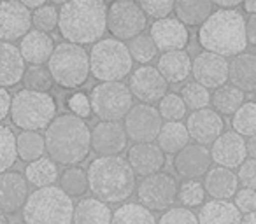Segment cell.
<instances>
[{"instance_id": "cell-1", "label": "cell", "mask_w": 256, "mask_h": 224, "mask_svg": "<svg viewBox=\"0 0 256 224\" xmlns=\"http://www.w3.org/2000/svg\"><path fill=\"white\" fill-rule=\"evenodd\" d=\"M58 30L68 44H96L107 30V5L100 0L65 2L58 9Z\"/></svg>"}, {"instance_id": "cell-2", "label": "cell", "mask_w": 256, "mask_h": 224, "mask_svg": "<svg viewBox=\"0 0 256 224\" xmlns=\"http://www.w3.org/2000/svg\"><path fill=\"white\" fill-rule=\"evenodd\" d=\"M90 128L84 119L74 114H62L51 121L44 133V144L50 160L56 165L76 167L86 160L92 144Z\"/></svg>"}, {"instance_id": "cell-3", "label": "cell", "mask_w": 256, "mask_h": 224, "mask_svg": "<svg viewBox=\"0 0 256 224\" xmlns=\"http://www.w3.org/2000/svg\"><path fill=\"white\" fill-rule=\"evenodd\" d=\"M88 189L104 203L126 202L136 191V174L121 156H98L90 163Z\"/></svg>"}, {"instance_id": "cell-4", "label": "cell", "mask_w": 256, "mask_h": 224, "mask_svg": "<svg viewBox=\"0 0 256 224\" xmlns=\"http://www.w3.org/2000/svg\"><path fill=\"white\" fill-rule=\"evenodd\" d=\"M198 42L207 53L238 56L248 46L246 21L238 11L216 9L198 30Z\"/></svg>"}, {"instance_id": "cell-5", "label": "cell", "mask_w": 256, "mask_h": 224, "mask_svg": "<svg viewBox=\"0 0 256 224\" xmlns=\"http://www.w3.org/2000/svg\"><path fill=\"white\" fill-rule=\"evenodd\" d=\"M22 210L25 224H72L74 203L60 188L50 186L30 193Z\"/></svg>"}, {"instance_id": "cell-6", "label": "cell", "mask_w": 256, "mask_h": 224, "mask_svg": "<svg viewBox=\"0 0 256 224\" xmlns=\"http://www.w3.org/2000/svg\"><path fill=\"white\" fill-rule=\"evenodd\" d=\"M11 121L22 132L46 130L56 118V100L50 93L20 89L11 102Z\"/></svg>"}, {"instance_id": "cell-7", "label": "cell", "mask_w": 256, "mask_h": 224, "mask_svg": "<svg viewBox=\"0 0 256 224\" xmlns=\"http://www.w3.org/2000/svg\"><path fill=\"white\" fill-rule=\"evenodd\" d=\"M132 56L124 42L102 39L90 51V74L100 82H121L132 70Z\"/></svg>"}, {"instance_id": "cell-8", "label": "cell", "mask_w": 256, "mask_h": 224, "mask_svg": "<svg viewBox=\"0 0 256 224\" xmlns=\"http://www.w3.org/2000/svg\"><path fill=\"white\" fill-rule=\"evenodd\" d=\"M53 82L65 89L81 88L90 75V54L82 46L62 42L54 46V51L48 61Z\"/></svg>"}, {"instance_id": "cell-9", "label": "cell", "mask_w": 256, "mask_h": 224, "mask_svg": "<svg viewBox=\"0 0 256 224\" xmlns=\"http://www.w3.org/2000/svg\"><path fill=\"white\" fill-rule=\"evenodd\" d=\"M132 93L123 82H100L90 93L92 112L100 121H120L134 107Z\"/></svg>"}, {"instance_id": "cell-10", "label": "cell", "mask_w": 256, "mask_h": 224, "mask_svg": "<svg viewBox=\"0 0 256 224\" xmlns=\"http://www.w3.org/2000/svg\"><path fill=\"white\" fill-rule=\"evenodd\" d=\"M148 25V16L137 2L118 0L107 7V30L118 40H132Z\"/></svg>"}, {"instance_id": "cell-11", "label": "cell", "mask_w": 256, "mask_h": 224, "mask_svg": "<svg viewBox=\"0 0 256 224\" xmlns=\"http://www.w3.org/2000/svg\"><path fill=\"white\" fill-rule=\"evenodd\" d=\"M139 203L148 210H167L174 205L178 198V184L170 174H158L142 177L137 186Z\"/></svg>"}, {"instance_id": "cell-12", "label": "cell", "mask_w": 256, "mask_h": 224, "mask_svg": "<svg viewBox=\"0 0 256 224\" xmlns=\"http://www.w3.org/2000/svg\"><path fill=\"white\" fill-rule=\"evenodd\" d=\"M162 118L158 109L153 105H134L126 116H124L123 128L128 139H132L137 144H151L156 140L162 128Z\"/></svg>"}, {"instance_id": "cell-13", "label": "cell", "mask_w": 256, "mask_h": 224, "mask_svg": "<svg viewBox=\"0 0 256 224\" xmlns=\"http://www.w3.org/2000/svg\"><path fill=\"white\" fill-rule=\"evenodd\" d=\"M128 89H130L132 96L140 100V103L153 105V103L160 102L167 95L168 82L162 77V74L156 70V67L142 65L137 70H134Z\"/></svg>"}, {"instance_id": "cell-14", "label": "cell", "mask_w": 256, "mask_h": 224, "mask_svg": "<svg viewBox=\"0 0 256 224\" xmlns=\"http://www.w3.org/2000/svg\"><path fill=\"white\" fill-rule=\"evenodd\" d=\"M32 28V12L18 0L0 2V40L12 44Z\"/></svg>"}, {"instance_id": "cell-15", "label": "cell", "mask_w": 256, "mask_h": 224, "mask_svg": "<svg viewBox=\"0 0 256 224\" xmlns=\"http://www.w3.org/2000/svg\"><path fill=\"white\" fill-rule=\"evenodd\" d=\"M192 74L195 82L206 89H218L228 81V61L220 54L204 51L192 61Z\"/></svg>"}, {"instance_id": "cell-16", "label": "cell", "mask_w": 256, "mask_h": 224, "mask_svg": "<svg viewBox=\"0 0 256 224\" xmlns=\"http://www.w3.org/2000/svg\"><path fill=\"white\" fill-rule=\"evenodd\" d=\"M90 133L92 149L100 156H120L126 147L128 137L120 121H100Z\"/></svg>"}, {"instance_id": "cell-17", "label": "cell", "mask_w": 256, "mask_h": 224, "mask_svg": "<svg viewBox=\"0 0 256 224\" xmlns=\"http://www.w3.org/2000/svg\"><path fill=\"white\" fill-rule=\"evenodd\" d=\"M210 160L223 168H238L248 158L246 140L235 132H223L210 146Z\"/></svg>"}, {"instance_id": "cell-18", "label": "cell", "mask_w": 256, "mask_h": 224, "mask_svg": "<svg viewBox=\"0 0 256 224\" xmlns=\"http://www.w3.org/2000/svg\"><path fill=\"white\" fill-rule=\"evenodd\" d=\"M150 37L153 39L156 49L164 53L170 51H184L190 42V32L178 18L158 19L151 25Z\"/></svg>"}, {"instance_id": "cell-19", "label": "cell", "mask_w": 256, "mask_h": 224, "mask_svg": "<svg viewBox=\"0 0 256 224\" xmlns=\"http://www.w3.org/2000/svg\"><path fill=\"white\" fill-rule=\"evenodd\" d=\"M210 153L198 144H188L174 158V168L184 181H196L210 170Z\"/></svg>"}, {"instance_id": "cell-20", "label": "cell", "mask_w": 256, "mask_h": 224, "mask_svg": "<svg viewBox=\"0 0 256 224\" xmlns=\"http://www.w3.org/2000/svg\"><path fill=\"white\" fill-rule=\"evenodd\" d=\"M223 119L218 114L216 110L210 109H202L195 110L192 116L188 118L186 123V130L188 135L195 140L198 146H212L214 140L223 133Z\"/></svg>"}, {"instance_id": "cell-21", "label": "cell", "mask_w": 256, "mask_h": 224, "mask_svg": "<svg viewBox=\"0 0 256 224\" xmlns=\"http://www.w3.org/2000/svg\"><path fill=\"white\" fill-rule=\"evenodd\" d=\"M28 182L18 172L0 174V212L16 214L28 198Z\"/></svg>"}, {"instance_id": "cell-22", "label": "cell", "mask_w": 256, "mask_h": 224, "mask_svg": "<svg viewBox=\"0 0 256 224\" xmlns=\"http://www.w3.org/2000/svg\"><path fill=\"white\" fill-rule=\"evenodd\" d=\"M126 161L132 167L134 174L148 177L162 172L165 165V154L156 144H136L128 149Z\"/></svg>"}, {"instance_id": "cell-23", "label": "cell", "mask_w": 256, "mask_h": 224, "mask_svg": "<svg viewBox=\"0 0 256 224\" xmlns=\"http://www.w3.org/2000/svg\"><path fill=\"white\" fill-rule=\"evenodd\" d=\"M20 53L25 63L30 67H40L48 63L54 51V42L48 33H42L39 30H30L20 42Z\"/></svg>"}, {"instance_id": "cell-24", "label": "cell", "mask_w": 256, "mask_h": 224, "mask_svg": "<svg viewBox=\"0 0 256 224\" xmlns=\"http://www.w3.org/2000/svg\"><path fill=\"white\" fill-rule=\"evenodd\" d=\"M25 61L18 46L9 42H0V88H11L23 79Z\"/></svg>"}, {"instance_id": "cell-25", "label": "cell", "mask_w": 256, "mask_h": 224, "mask_svg": "<svg viewBox=\"0 0 256 224\" xmlns=\"http://www.w3.org/2000/svg\"><path fill=\"white\" fill-rule=\"evenodd\" d=\"M228 79L242 93L256 91V54L242 53L228 63Z\"/></svg>"}, {"instance_id": "cell-26", "label": "cell", "mask_w": 256, "mask_h": 224, "mask_svg": "<svg viewBox=\"0 0 256 224\" xmlns=\"http://www.w3.org/2000/svg\"><path fill=\"white\" fill-rule=\"evenodd\" d=\"M238 181L237 175L232 170L223 167H214L206 174V181H204V189L212 200H228L230 196H235Z\"/></svg>"}, {"instance_id": "cell-27", "label": "cell", "mask_w": 256, "mask_h": 224, "mask_svg": "<svg viewBox=\"0 0 256 224\" xmlns=\"http://www.w3.org/2000/svg\"><path fill=\"white\" fill-rule=\"evenodd\" d=\"M196 219L198 224H240L242 214L228 200H210L202 205Z\"/></svg>"}, {"instance_id": "cell-28", "label": "cell", "mask_w": 256, "mask_h": 224, "mask_svg": "<svg viewBox=\"0 0 256 224\" xmlns=\"http://www.w3.org/2000/svg\"><path fill=\"white\" fill-rule=\"evenodd\" d=\"M156 70L167 82H182L192 74V60L186 51L164 53L158 60Z\"/></svg>"}, {"instance_id": "cell-29", "label": "cell", "mask_w": 256, "mask_h": 224, "mask_svg": "<svg viewBox=\"0 0 256 224\" xmlns=\"http://www.w3.org/2000/svg\"><path fill=\"white\" fill-rule=\"evenodd\" d=\"M112 212L107 203L96 198H82L74 207L72 224H110Z\"/></svg>"}, {"instance_id": "cell-30", "label": "cell", "mask_w": 256, "mask_h": 224, "mask_svg": "<svg viewBox=\"0 0 256 224\" xmlns=\"http://www.w3.org/2000/svg\"><path fill=\"white\" fill-rule=\"evenodd\" d=\"M214 4L210 0H179L174 2L178 19L184 26H202L212 14Z\"/></svg>"}, {"instance_id": "cell-31", "label": "cell", "mask_w": 256, "mask_h": 224, "mask_svg": "<svg viewBox=\"0 0 256 224\" xmlns=\"http://www.w3.org/2000/svg\"><path fill=\"white\" fill-rule=\"evenodd\" d=\"M188 140L190 135L186 125H182L181 121H170L162 125L160 133L156 137V146L160 147L162 153L178 154L188 146Z\"/></svg>"}, {"instance_id": "cell-32", "label": "cell", "mask_w": 256, "mask_h": 224, "mask_svg": "<svg viewBox=\"0 0 256 224\" xmlns=\"http://www.w3.org/2000/svg\"><path fill=\"white\" fill-rule=\"evenodd\" d=\"M60 174H58V167L53 160L50 158H40L37 161L26 165L25 168V179L28 184H32L34 188L42 189L54 186V182L58 181Z\"/></svg>"}, {"instance_id": "cell-33", "label": "cell", "mask_w": 256, "mask_h": 224, "mask_svg": "<svg viewBox=\"0 0 256 224\" xmlns=\"http://www.w3.org/2000/svg\"><path fill=\"white\" fill-rule=\"evenodd\" d=\"M16 151H18V160L25 163L40 160L46 153L44 135H40L39 132H22L16 135Z\"/></svg>"}, {"instance_id": "cell-34", "label": "cell", "mask_w": 256, "mask_h": 224, "mask_svg": "<svg viewBox=\"0 0 256 224\" xmlns=\"http://www.w3.org/2000/svg\"><path fill=\"white\" fill-rule=\"evenodd\" d=\"M210 102H212L218 114L234 116L244 103V93L235 86L224 84L214 91V95L210 96Z\"/></svg>"}, {"instance_id": "cell-35", "label": "cell", "mask_w": 256, "mask_h": 224, "mask_svg": "<svg viewBox=\"0 0 256 224\" xmlns=\"http://www.w3.org/2000/svg\"><path fill=\"white\" fill-rule=\"evenodd\" d=\"M110 224H156V219L140 203H123L112 212Z\"/></svg>"}, {"instance_id": "cell-36", "label": "cell", "mask_w": 256, "mask_h": 224, "mask_svg": "<svg viewBox=\"0 0 256 224\" xmlns=\"http://www.w3.org/2000/svg\"><path fill=\"white\" fill-rule=\"evenodd\" d=\"M60 189L67 196H82L88 191V175L82 168L70 167L65 168L60 175Z\"/></svg>"}, {"instance_id": "cell-37", "label": "cell", "mask_w": 256, "mask_h": 224, "mask_svg": "<svg viewBox=\"0 0 256 224\" xmlns=\"http://www.w3.org/2000/svg\"><path fill=\"white\" fill-rule=\"evenodd\" d=\"M234 132L240 137L256 135V102H244L232 119Z\"/></svg>"}, {"instance_id": "cell-38", "label": "cell", "mask_w": 256, "mask_h": 224, "mask_svg": "<svg viewBox=\"0 0 256 224\" xmlns=\"http://www.w3.org/2000/svg\"><path fill=\"white\" fill-rule=\"evenodd\" d=\"M18 161L16 151V135L9 126L0 125V174L9 172Z\"/></svg>"}, {"instance_id": "cell-39", "label": "cell", "mask_w": 256, "mask_h": 224, "mask_svg": "<svg viewBox=\"0 0 256 224\" xmlns=\"http://www.w3.org/2000/svg\"><path fill=\"white\" fill-rule=\"evenodd\" d=\"M128 51H130V56H132L134 61H139V63H142V65L153 61L158 53L156 46H154L150 33H140V35L134 37V39L130 40V44H128Z\"/></svg>"}, {"instance_id": "cell-40", "label": "cell", "mask_w": 256, "mask_h": 224, "mask_svg": "<svg viewBox=\"0 0 256 224\" xmlns=\"http://www.w3.org/2000/svg\"><path fill=\"white\" fill-rule=\"evenodd\" d=\"M23 84L25 89L30 91H37V93H50V89L53 88V77H51L50 70L40 67H28L25 68V74H23Z\"/></svg>"}, {"instance_id": "cell-41", "label": "cell", "mask_w": 256, "mask_h": 224, "mask_svg": "<svg viewBox=\"0 0 256 224\" xmlns=\"http://www.w3.org/2000/svg\"><path fill=\"white\" fill-rule=\"evenodd\" d=\"M179 96H181L182 102H184L186 109H192V110L207 109V105L210 103L209 89L200 86L198 82H188V84L181 89V95Z\"/></svg>"}, {"instance_id": "cell-42", "label": "cell", "mask_w": 256, "mask_h": 224, "mask_svg": "<svg viewBox=\"0 0 256 224\" xmlns=\"http://www.w3.org/2000/svg\"><path fill=\"white\" fill-rule=\"evenodd\" d=\"M160 118L167 119V123L170 121H181L186 116V105L182 102V98L176 93H167L164 98L160 100Z\"/></svg>"}, {"instance_id": "cell-43", "label": "cell", "mask_w": 256, "mask_h": 224, "mask_svg": "<svg viewBox=\"0 0 256 224\" xmlns=\"http://www.w3.org/2000/svg\"><path fill=\"white\" fill-rule=\"evenodd\" d=\"M32 25L36 26V30L42 33L53 32L54 28H58V9L53 4H44L40 9L32 12Z\"/></svg>"}, {"instance_id": "cell-44", "label": "cell", "mask_w": 256, "mask_h": 224, "mask_svg": "<svg viewBox=\"0 0 256 224\" xmlns=\"http://www.w3.org/2000/svg\"><path fill=\"white\" fill-rule=\"evenodd\" d=\"M178 198L181 200L184 209L186 207L193 209V207L204 205V200H206L204 184H200L198 181H184L181 184V188L178 189Z\"/></svg>"}, {"instance_id": "cell-45", "label": "cell", "mask_w": 256, "mask_h": 224, "mask_svg": "<svg viewBox=\"0 0 256 224\" xmlns=\"http://www.w3.org/2000/svg\"><path fill=\"white\" fill-rule=\"evenodd\" d=\"M140 9L146 16H151L158 21V19L168 18L172 11H174V2H167V0H160V2H153V0H142L139 2Z\"/></svg>"}, {"instance_id": "cell-46", "label": "cell", "mask_w": 256, "mask_h": 224, "mask_svg": "<svg viewBox=\"0 0 256 224\" xmlns=\"http://www.w3.org/2000/svg\"><path fill=\"white\" fill-rule=\"evenodd\" d=\"M156 224H198L196 216L192 210L179 207V209H170L160 217V223Z\"/></svg>"}, {"instance_id": "cell-47", "label": "cell", "mask_w": 256, "mask_h": 224, "mask_svg": "<svg viewBox=\"0 0 256 224\" xmlns=\"http://www.w3.org/2000/svg\"><path fill=\"white\" fill-rule=\"evenodd\" d=\"M235 175H237V181L238 184H242V188L256 191V160H246L238 167V172Z\"/></svg>"}, {"instance_id": "cell-48", "label": "cell", "mask_w": 256, "mask_h": 224, "mask_svg": "<svg viewBox=\"0 0 256 224\" xmlns=\"http://www.w3.org/2000/svg\"><path fill=\"white\" fill-rule=\"evenodd\" d=\"M67 107L70 112H74V116L84 119L92 114V105H90V96H86L84 93H74L68 96Z\"/></svg>"}, {"instance_id": "cell-49", "label": "cell", "mask_w": 256, "mask_h": 224, "mask_svg": "<svg viewBox=\"0 0 256 224\" xmlns=\"http://www.w3.org/2000/svg\"><path fill=\"white\" fill-rule=\"evenodd\" d=\"M235 207L240 214H251L256 210V191L252 189H238L235 193Z\"/></svg>"}, {"instance_id": "cell-50", "label": "cell", "mask_w": 256, "mask_h": 224, "mask_svg": "<svg viewBox=\"0 0 256 224\" xmlns=\"http://www.w3.org/2000/svg\"><path fill=\"white\" fill-rule=\"evenodd\" d=\"M11 102H12L11 93L6 88H0V123L4 121L9 116V112H11Z\"/></svg>"}, {"instance_id": "cell-51", "label": "cell", "mask_w": 256, "mask_h": 224, "mask_svg": "<svg viewBox=\"0 0 256 224\" xmlns=\"http://www.w3.org/2000/svg\"><path fill=\"white\" fill-rule=\"evenodd\" d=\"M246 39L248 44L256 47V14H251V18L246 21Z\"/></svg>"}, {"instance_id": "cell-52", "label": "cell", "mask_w": 256, "mask_h": 224, "mask_svg": "<svg viewBox=\"0 0 256 224\" xmlns=\"http://www.w3.org/2000/svg\"><path fill=\"white\" fill-rule=\"evenodd\" d=\"M218 9H224V11H232L237 5H240V0H216L214 2Z\"/></svg>"}, {"instance_id": "cell-53", "label": "cell", "mask_w": 256, "mask_h": 224, "mask_svg": "<svg viewBox=\"0 0 256 224\" xmlns=\"http://www.w3.org/2000/svg\"><path fill=\"white\" fill-rule=\"evenodd\" d=\"M246 151H248V156H251V160H256V135L246 140Z\"/></svg>"}, {"instance_id": "cell-54", "label": "cell", "mask_w": 256, "mask_h": 224, "mask_svg": "<svg viewBox=\"0 0 256 224\" xmlns=\"http://www.w3.org/2000/svg\"><path fill=\"white\" fill-rule=\"evenodd\" d=\"M22 4L25 5V7L28 9L30 12H32V11H37V9H40L44 4H46V2H44V0H25V2H22Z\"/></svg>"}, {"instance_id": "cell-55", "label": "cell", "mask_w": 256, "mask_h": 224, "mask_svg": "<svg viewBox=\"0 0 256 224\" xmlns=\"http://www.w3.org/2000/svg\"><path fill=\"white\" fill-rule=\"evenodd\" d=\"M244 11L249 12V14H256V0H246Z\"/></svg>"}, {"instance_id": "cell-56", "label": "cell", "mask_w": 256, "mask_h": 224, "mask_svg": "<svg viewBox=\"0 0 256 224\" xmlns=\"http://www.w3.org/2000/svg\"><path fill=\"white\" fill-rule=\"evenodd\" d=\"M240 224H256V210L251 214H246L244 217H242V223Z\"/></svg>"}, {"instance_id": "cell-57", "label": "cell", "mask_w": 256, "mask_h": 224, "mask_svg": "<svg viewBox=\"0 0 256 224\" xmlns=\"http://www.w3.org/2000/svg\"><path fill=\"white\" fill-rule=\"evenodd\" d=\"M0 224H8V217H6V214L0 212Z\"/></svg>"}]
</instances>
